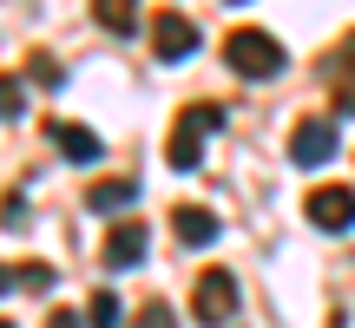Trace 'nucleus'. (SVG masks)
<instances>
[{"label": "nucleus", "mask_w": 355, "mask_h": 328, "mask_svg": "<svg viewBox=\"0 0 355 328\" xmlns=\"http://www.w3.org/2000/svg\"><path fill=\"white\" fill-rule=\"evenodd\" d=\"M224 66L237 79H277L283 73V39L263 33V26H237V33L224 39Z\"/></svg>", "instance_id": "1"}, {"label": "nucleus", "mask_w": 355, "mask_h": 328, "mask_svg": "<svg viewBox=\"0 0 355 328\" xmlns=\"http://www.w3.org/2000/svg\"><path fill=\"white\" fill-rule=\"evenodd\" d=\"M217 131H224V105H191V112L171 125V138H165L171 171H198L204 164V138H217Z\"/></svg>", "instance_id": "2"}, {"label": "nucleus", "mask_w": 355, "mask_h": 328, "mask_svg": "<svg viewBox=\"0 0 355 328\" xmlns=\"http://www.w3.org/2000/svg\"><path fill=\"white\" fill-rule=\"evenodd\" d=\"M237 309H243L237 276H230V269H204L198 289H191V316H198L204 328H224V322H237Z\"/></svg>", "instance_id": "3"}, {"label": "nucleus", "mask_w": 355, "mask_h": 328, "mask_svg": "<svg viewBox=\"0 0 355 328\" xmlns=\"http://www.w3.org/2000/svg\"><path fill=\"white\" fill-rule=\"evenodd\" d=\"M336 145H343L336 118H303V125L290 131V158L303 164V171H316V164H336Z\"/></svg>", "instance_id": "4"}, {"label": "nucleus", "mask_w": 355, "mask_h": 328, "mask_svg": "<svg viewBox=\"0 0 355 328\" xmlns=\"http://www.w3.org/2000/svg\"><path fill=\"white\" fill-rule=\"evenodd\" d=\"M303 210H309L316 230H336V237H343V230H355V190L349 184H316Z\"/></svg>", "instance_id": "5"}, {"label": "nucleus", "mask_w": 355, "mask_h": 328, "mask_svg": "<svg viewBox=\"0 0 355 328\" xmlns=\"http://www.w3.org/2000/svg\"><path fill=\"white\" fill-rule=\"evenodd\" d=\"M152 53H158V60H171V66L191 60V53H198V26H191L178 7H165V13L152 20Z\"/></svg>", "instance_id": "6"}, {"label": "nucleus", "mask_w": 355, "mask_h": 328, "mask_svg": "<svg viewBox=\"0 0 355 328\" xmlns=\"http://www.w3.org/2000/svg\"><path fill=\"white\" fill-rule=\"evenodd\" d=\"M171 237L184 243V250H211V243L224 237V224H217V210H204V203H178L171 210Z\"/></svg>", "instance_id": "7"}, {"label": "nucleus", "mask_w": 355, "mask_h": 328, "mask_svg": "<svg viewBox=\"0 0 355 328\" xmlns=\"http://www.w3.org/2000/svg\"><path fill=\"white\" fill-rule=\"evenodd\" d=\"M145 243H152V230H145L139 217L112 224V230H105V269H132V263H145Z\"/></svg>", "instance_id": "8"}, {"label": "nucleus", "mask_w": 355, "mask_h": 328, "mask_svg": "<svg viewBox=\"0 0 355 328\" xmlns=\"http://www.w3.org/2000/svg\"><path fill=\"white\" fill-rule=\"evenodd\" d=\"M53 145H60L66 158H79V164H99V131H86V125H53Z\"/></svg>", "instance_id": "9"}, {"label": "nucleus", "mask_w": 355, "mask_h": 328, "mask_svg": "<svg viewBox=\"0 0 355 328\" xmlns=\"http://www.w3.org/2000/svg\"><path fill=\"white\" fill-rule=\"evenodd\" d=\"M132 197H139V184H132V177H99V184L86 190V210H125Z\"/></svg>", "instance_id": "10"}, {"label": "nucleus", "mask_w": 355, "mask_h": 328, "mask_svg": "<svg viewBox=\"0 0 355 328\" xmlns=\"http://www.w3.org/2000/svg\"><path fill=\"white\" fill-rule=\"evenodd\" d=\"M92 13H99L105 33H132L139 26V0H92Z\"/></svg>", "instance_id": "11"}, {"label": "nucleus", "mask_w": 355, "mask_h": 328, "mask_svg": "<svg viewBox=\"0 0 355 328\" xmlns=\"http://www.w3.org/2000/svg\"><path fill=\"white\" fill-rule=\"evenodd\" d=\"M20 112H26V79L0 73V118H20Z\"/></svg>", "instance_id": "12"}, {"label": "nucleus", "mask_w": 355, "mask_h": 328, "mask_svg": "<svg viewBox=\"0 0 355 328\" xmlns=\"http://www.w3.org/2000/svg\"><path fill=\"white\" fill-rule=\"evenodd\" d=\"M86 328H119V295H112V289H99V295H92Z\"/></svg>", "instance_id": "13"}, {"label": "nucleus", "mask_w": 355, "mask_h": 328, "mask_svg": "<svg viewBox=\"0 0 355 328\" xmlns=\"http://www.w3.org/2000/svg\"><path fill=\"white\" fill-rule=\"evenodd\" d=\"M53 282H60V269H53V263H20V289H33V295H46Z\"/></svg>", "instance_id": "14"}, {"label": "nucleus", "mask_w": 355, "mask_h": 328, "mask_svg": "<svg viewBox=\"0 0 355 328\" xmlns=\"http://www.w3.org/2000/svg\"><path fill=\"white\" fill-rule=\"evenodd\" d=\"M132 328H178V316H171L165 302H145V309H139V322H132Z\"/></svg>", "instance_id": "15"}, {"label": "nucleus", "mask_w": 355, "mask_h": 328, "mask_svg": "<svg viewBox=\"0 0 355 328\" xmlns=\"http://www.w3.org/2000/svg\"><path fill=\"white\" fill-rule=\"evenodd\" d=\"M0 224H7V230L26 224V197H20V190H7V197H0Z\"/></svg>", "instance_id": "16"}, {"label": "nucleus", "mask_w": 355, "mask_h": 328, "mask_svg": "<svg viewBox=\"0 0 355 328\" xmlns=\"http://www.w3.org/2000/svg\"><path fill=\"white\" fill-rule=\"evenodd\" d=\"M33 86H60V66H53L46 53H33Z\"/></svg>", "instance_id": "17"}, {"label": "nucleus", "mask_w": 355, "mask_h": 328, "mask_svg": "<svg viewBox=\"0 0 355 328\" xmlns=\"http://www.w3.org/2000/svg\"><path fill=\"white\" fill-rule=\"evenodd\" d=\"M46 328H86V316H73V309H53Z\"/></svg>", "instance_id": "18"}, {"label": "nucleus", "mask_w": 355, "mask_h": 328, "mask_svg": "<svg viewBox=\"0 0 355 328\" xmlns=\"http://www.w3.org/2000/svg\"><path fill=\"white\" fill-rule=\"evenodd\" d=\"M7 289H20V269H13V263H0V295H7Z\"/></svg>", "instance_id": "19"}, {"label": "nucleus", "mask_w": 355, "mask_h": 328, "mask_svg": "<svg viewBox=\"0 0 355 328\" xmlns=\"http://www.w3.org/2000/svg\"><path fill=\"white\" fill-rule=\"evenodd\" d=\"M336 328H343V316H336Z\"/></svg>", "instance_id": "20"}, {"label": "nucleus", "mask_w": 355, "mask_h": 328, "mask_svg": "<svg viewBox=\"0 0 355 328\" xmlns=\"http://www.w3.org/2000/svg\"><path fill=\"white\" fill-rule=\"evenodd\" d=\"M224 7H230V0H224ZM237 7H243V0H237Z\"/></svg>", "instance_id": "21"}, {"label": "nucleus", "mask_w": 355, "mask_h": 328, "mask_svg": "<svg viewBox=\"0 0 355 328\" xmlns=\"http://www.w3.org/2000/svg\"><path fill=\"white\" fill-rule=\"evenodd\" d=\"M0 328H13V322H0Z\"/></svg>", "instance_id": "22"}]
</instances>
